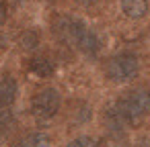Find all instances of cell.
<instances>
[{
  "mask_svg": "<svg viewBox=\"0 0 150 147\" xmlns=\"http://www.w3.org/2000/svg\"><path fill=\"white\" fill-rule=\"evenodd\" d=\"M6 17H8V4L0 0V27L6 23Z\"/></svg>",
  "mask_w": 150,
  "mask_h": 147,
  "instance_id": "12",
  "label": "cell"
},
{
  "mask_svg": "<svg viewBox=\"0 0 150 147\" xmlns=\"http://www.w3.org/2000/svg\"><path fill=\"white\" fill-rule=\"evenodd\" d=\"M13 125H15V114L11 110H6V108L0 110V139L13 129Z\"/></svg>",
  "mask_w": 150,
  "mask_h": 147,
  "instance_id": "9",
  "label": "cell"
},
{
  "mask_svg": "<svg viewBox=\"0 0 150 147\" xmlns=\"http://www.w3.org/2000/svg\"><path fill=\"white\" fill-rule=\"evenodd\" d=\"M62 96L56 88H43L39 90L31 100V112L37 121H50L60 112Z\"/></svg>",
  "mask_w": 150,
  "mask_h": 147,
  "instance_id": "4",
  "label": "cell"
},
{
  "mask_svg": "<svg viewBox=\"0 0 150 147\" xmlns=\"http://www.w3.org/2000/svg\"><path fill=\"white\" fill-rule=\"evenodd\" d=\"M136 147H150V133H148V135H144V137L138 141V145H136Z\"/></svg>",
  "mask_w": 150,
  "mask_h": 147,
  "instance_id": "13",
  "label": "cell"
},
{
  "mask_svg": "<svg viewBox=\"0 0 150 147\" xmlns=\"http://www.w3.org/2000/svg\"><path fill=\"white\" fill-rule=\"evenodd\" d=\"M138 72H140V59L132 51L117 53V55L109 57L105 63V76L115 84H123V82L134 80L138 76Z\"/></svg>",
  "mask_w": 150,
  "mask_h": 147,
  "instance_id": "3",
  "label": "cell"
},
{
  "mask_svg": "<svg viewBox=\"0 0 150 147\" xmlns=\"http://www.w3.org/2000/svg\"><path fill=\"white\" fill-rule=\"evenodd\" d=\"M19 94V84L13 76H2L0 78V108H8Z\"/></svg>",
  "mask_w": 150,
  "mask_h": 147,
  "instance_id": "5",
  "label": "cell"
},
{
  "mask_svg": "<svg viewBox=\"0 0 150 147\" xmlns=\"http://www.w3.org/2000/svg\"><path fill=\"white\" fill-rule=\"evenodd\" d=\"M27 70H29L31 74L39 76V78H47V76H52V74L56 72V63H54L50 57H45V55H35V57L29 59Z\"/></svg>",
  "mask_w": 150,
  "mask_h": 147,
  "instance_id": "6",
  "label": "cell"
},
{
  "mask_svg": "<svg viewBox=\"0 0 150 147\" xmlns=\"http://www.w3.org/2000/svg\"><path fill=\"white\" fill-rule=\"evenodd\" d=\"M66 147H97V141L93 137H88V135H80V137L72 139Z\"/></svg>",
  "mask_w": 150,
  "mask_h": 147,
  "instance_id": "11",
  "label": "cell"
},
{
  "mask_svg": "<svg viewBox=\"0 0 150 147\" xmlns=\"http://www.w3.org/2000/svg\"><path fill=\"white\" fill-rule=\"evenodd\" d=\"M17 147H52V137L47 133H41V131L27 133L25 137L19 139Z\"/></svg>",
  "mask_w": 150,
  "mask_h": 147,
  "instance_id": "8",
  "label": "cell"
},
{
  "mask_svg": "<svg viewBox=\"0 0 150 147\" xmlns=\"http://www.w3.org/2000/svg\"><path fill=\"white\" fill-rule=\"evenodd\" d=\"M52 29H54V35L62 43L78 49L80 53H84L88 57H95L101 49L99 35L93 29H88L84 21L76 19L72 15H58L52 23Z\"/></svg>",
  "mask_w": 150,
  "mask_h": 147,
  "instance_id": "1",
  "label": "cell"
},
{
  "mask_svg": "<svg viewBox=\"0 0 150 147\" xmlns=\"http://www.w3.org/2000/svg\"><path fill=\"white\" fill-rule=\"evenodd\" d=\"M113 106L119 112V116L125 121V125H134L150 112V90L146 86L132 88L123 92Z\"/></svg>",
  "mask_w": 150,
  "mask_h": 147,
  "instance_id": "2",
  "label": "cell"
},
{
  "mask_svg": "<svg viewBox=\"0 0 150 147\" xmlns=\"http://www.w3.org/2000/svg\"><path fill=\"white\" fill-rule=\"evenodd\" d=\"M121 13L129 21H140L148 13V0H121Z\"/></svg>",
  "mask_w": 150,
  "mask_h": 147,
  "instance_id": "7",
  "label": "cell"
},
{
  "mask_svg": "<svg viewBox=\"0 0 150 147\" xmlns=\"http://www.w3.org/2000/svg\"><path fill=\"white\" fill-rule=\"evenodd\" d=\"M74 2H78V4H82V6H91L95 0H74Z\"/></svg>",
  "mask_w": 150,
  "mask_h": 147,
  "instance_id": "14",
  "label": "cell"
},
{
  "mask_svg": "<svg viewBox=\"0 0 150 147\" xmlns=\"http://www.w3.org/2000/svg\"><path fill=\"white\" fill-rule=\"evenodd\" d=\"M21 43H23L25 49H35L37 43H39V35H37V31H33V29H31V31H25Z\"/></svg>",
  "mask_w": 150,
  "mask_h": 147,
  "instance_id": "10",
  "label": "cell"
}]
</instances>
